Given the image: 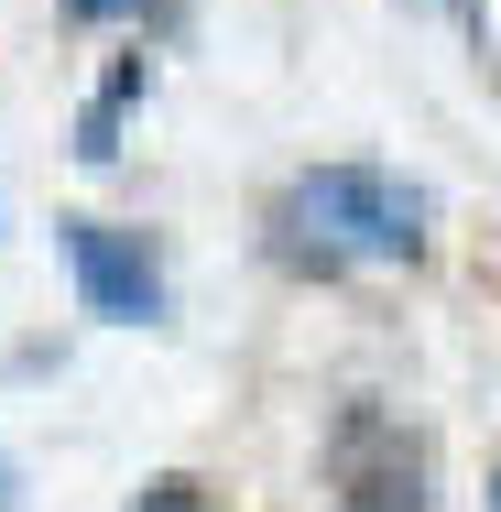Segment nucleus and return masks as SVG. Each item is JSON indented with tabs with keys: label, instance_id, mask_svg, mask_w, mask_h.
I'll return each mask as SVG.
<instances>
[{
	"label": "nucleus",
	"instance_id": "1",
	"mask_svg": "<svg viewBox=\"0 0 501 512\" xmlns=\"http://www.w3.org/2000/svg\"><path fill=\"white\" fill-rule=\"evenodd\" d=\"M284 229L316 262H414L425 251V186H403L382 164H316L284 197Z\"/></svg>",
	"mask_w": 501,
	"mask_h": 512
},
{
	"label": "nucleus",
	"instance_id": "2",
	"mask_svg": "<svg viewBox=\"0 0 501 512\" xmlns=\"http://www.w3.org/2000/svg\"><path fill=\"white\" fill-rule=\"evenodd\" d=\"M55 251H66L88 316H109V327H153V316H164V273H153V251H142L131 229H109V218H55Z\"/></svg>",
	"mask_w": 501,
	"mask_h": 512
},
{
	"label": "nucleus",
	"instance_id": "3",
	"mask_svg": "<svg viewBox=\"0 0 501 512\" xmlns=\"http://www.w3.org/2000/svg\"><path fill=\"white\" fill-rule=\"evenodd\" d=\"M131 512H207V502H197V491H186V480H153V491H142V502H131Z\"/></svg>",
	"mask_w": 501,
	"mask_h": 512
}]
</instances>
